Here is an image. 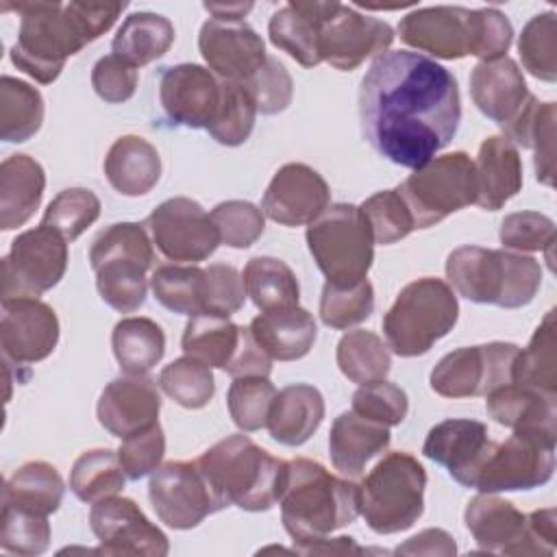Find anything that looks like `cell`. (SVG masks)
Segmentation results:
<instances>
[{
    "label": "cell",
    "mask_w": 557,
    "mask_h": 557,
    "mask_svg": "<svg viewBox=\"0 0 557 557\" xmlns=\"http://www.w3.org/2000/svg\"><path fill=\"white\" fill-rule=\"evenodd\" d=\"M359 117L363 137L383 159L416 170L459 128L457 78L420 52L387 50L361 78Z\"/></svg>",
    "instance_id": "obj_1"
},
{
    "label": "cell",
    "mask_w": 557,
    "mask_h": 557,
    "mask_svg": "<svg viewBox=\"0 0 557 557\" xmlns=\"http://www.w3.org/2000/svg\"><path fill=\"white\" fill-rule=\"evenodd\" d=\"M20 13L17 41L11 46V61L17 70L41 85L59 78L65 61L87 44L104 35L124 2H17L7 4Z\"/></svg>",
    "instance_id": "obj_2"
},
{
    "label": "cell",
    "mask_w": 557,
    "mask_h": 557,
    "mask_svg": "<svg viewBox=\"0 0 557 557\" xmlns=\"http://www.w3.org/2000/svg\"><path fill=\"white\" fill-rule=\"evenodd\" d=\"M278 503L283 527L294 544L324 537L359 516L357 485L307 457L287 461V479Z\"/></svg>",
    "instance_id": "obj_3"
},
{
    "label": "cell",
    "mask_w": 557,
    "mask_h": 557,
    "mask_svg": "<svg viewBox=\"0 0 557 557\" xmlns=\"http://www.w3.org/2000/svg\"><path fill=\"white\" fill-rule=\"evenodd\" d=\"M196 461L226 507L235 505L244 511L272 509L287 479V461L272 457L242 433L215 442Z\"/></svg>",
    "instance_id": "obj_4"
},
{
    "label": "cell",
    "mask_w": 557,
    "mask_h": 557,
    "mask_svg": "<svg viewBox=\"0 0 557 557\" xmlns=\"http://www.w3.org/2000/svg\"><path fill=\"white\" fill-rule=\"evenodd\" d=\"M446 278L453 292L472 302L518 309L535 298L542 268L522 252L459 246L446 257Z\"/></svg>",
    "instance_id": "obj_5"
},
{
    "label": "cell",
    "mask_w": 557,
    "mask_h": 557,
    "mask_svg": "<svg viewBox=\"0 0 557 557\" xmlns=\"http://www.w3.org/2000/svg\"><path fill=\"white\" fill-rule=\"evenodd\" d=\"M152 239L139 222H115L100 231L89 248L100 298L120 313H133L146 302L154 250Z\"/></svg>",
    "instance_id": "obj_6"
},
{
    "label": "cell",
    "mask_w": 557,
    "mask_h": 557,
    "mask_svg": "<svg viewBox=\"0 0 557 557\" xmlns=\"http://www.w3.org/2000/svg\"><path fill=\"white\" fill-rule=\"evenodd\" d=\"M459 318L453 287L435 276L407 283L383 318L387 346L398 357H418L446 337Z\"/></svg>",
    "instance_id": "obj_7"
},
{
    "label": "cell",
    "mask_w": 557,
    "mask_h": 557,
    "mask_svg": "<svg viewBox=\"0 0 557 557\" xmlns=\"http://www.w3.org/2000/svg\"><path fill=\"white\" fill-rule=\"evenodd\" d=\"M426 470L403 450L385 455L357 485L359 516L379 535L407 531L424 511Z\"/></svg>",
    "instance_id": "obj_8"
},
{
    "label": "cell",
    "mask_w": 557,
    "mask_h": 557,
    "mask_svg": "<svg viewBox=\"0 0 557 557\" xmlns=\"http://www.w3.org/2000/svg\"><path fill=\"white\" fill-rule=\"evenodd\" d=\"M309 252L326 283L350 287L366 281L374 261V237L361 209L348 202L326 207L307 226Z\"/></svg>",
    "instance_id": "obj_9"
},
{
    "label": "cell",
    "mask_w": 557,
    "mask_h": 557,
    "mask_svg": "<svg viewBox=\"0 0 557 557\" xmlns=\"http://www.w3.org/2000/svg\"><path fill=\"white\" fill-rule=\"evenodd\" d=\"M396 191L416 228H429L450 213L476 202V172L468 152L455 150L416 168Z\"/></svg>",
    "instance_id": "obj_10"
},
{
    "label": "cell",
    "mask_w": 557,
    "mask_h": 557,
    "mask_svg": "<svg viewBox=\"0 0 557 557\" xmlns=\"http://www.w3.org/2000/svg\"><path fill=\"white\" fill-rule=\"evenodd\" d=\"M555 442L529 433H511L505 442L490 440L466 487L496 494L548 483L555 472Z\"/></svg>",
    "instance_id": "obj_11"
},
{
    "label": "cell",
    "mask_w": 557,
    "mask_h": 557,
    "mask_svg": "<svg viewBox=\"0 0 557 557\" xmlns=\"http://www.w3.org/2000/svg\"><path fill=\"white\" fill-rule=\"evenodd\" d=\"M183 352L235 376H268L270 355L255 342L250 329L228 318L198 313L185 324L181 337Z\"/></svg>",
    "instance_id": "obj_12"
},
{
    "label": "cell",
    "mask_w": 557,
    "mask_h": 557,
    "mask_svg": "<svg viewBox=\"0 0 557 557\" xmlns=\"http://www.w3.org/2000/svg\"><path fill=\"white\" fill-rule=\"evenodd\" d=\"M67 270V242L48 226L20 233L2 259V302L39 298Z\"/></svg>",
    "instance_id": "obj_13"
},
{
    "label": "cell",
    "mask_w": 557,
    "mask_h": 557,
    "mask_svg": "<svg viewBox=\"0 0 557 557\" xmlns=\"http://www.w3.org/2000/svg\"><path fill=\"white\" fill-rule=\"evenodd\" d=\"M520 348L511 342L463 346L444 355L431 370V389L444 398L487 396L513 381Z\"/></svg>",
    "instance_id": "obj_14"
},
{
    "label": "cell",
    "mask_w": 557,
    "mask_h": 557,
    "mask_svg": "<svg viewBox=\"0 0 557 557\" xmlns=\"http://www.w3.org/2000/svg\"><path fill=\"white\" fill-rule=\"evenodd\" d=\"M148 498L159 520L178 531L194 529L207 516L226 507L198 461L159 466L150 476Z\"/></svg>",
    "instance_id": "obj_15"
},
{
    "label": "cell",
    "mask_w": 557,
    "mask_h": 557,
    "mask_svg": "<svg viewBox=\"0 0 557 557\" xmlns=\"http://www.w3.org/2000/svg\"><path fill=\"white\" fill-rule=\"evenodd\" d=\"M144 226L157 250L178 263L205 261L222 244L211 213L185 196L163 200L146 218Z\"/></svg>",
    "instance_id": "obj_16"
},
{
    "label": "cell",
    "mask_w": 557,
    "mask_h": 557,
    "mask_svg": "<svg viewBox=\"0 0 557 557\" xmlns=\"http://www.w3.org/2000/svg\"><path fill=\"white\" fill-rule=\"evenodd\" d=\"M89 524L100 542L96 553L144 557H165L170 553L168 535L131 498L113 494L94 503Z\"/></svg>",
    "instance_id": "obj_17"
},
{
    "label": "cell",
    "mask_w": 557,
    "mask_h": 557,
    "mask_svg": "<svg viewBox=\"0 0 557 557\" xmlns=\"http://www.w3.org/2000/svg\"><path fill=\"white\" fill-rule=\"evenodd\" d=\"M463 522L479 548L487 553L553 555L531 531L529 516L492 492H481L466 505Z\"/></svg>",
    "instance_id": "obj_18"
},
{
    "label": "cell",
    "mask_w": 557,
    "mask_h": 557,
    "mask_svg": "<svg viewBox=\"0 0 557 557\" xmlns=\"http://www.w3.org/2000/svg\"><path fill=\"white\" fill-rule=\"evenodd\" d=\"M394 28L372 15L337 2L320 28V57L339 72L359 67L366 59L387 52Z\"/></svg>",
    "instance_id": "obj_19"
},
{
    "label": "cell",
    "mask_w": 557,
    "mask_h": 557,
    "mask_svg": "<svg viewBox=\"0 0 557 557\" xmlns=\"http://www.w3.org/2000/svg\"><path fill=\"white\" fill-rule=\"evenodd\" d=\"M59 344V318L39 298L2 302L0 348L7 363L24 368L44 361Z\"/></svg>",
    "instance_id": "obj_20"
},
{
    "label": "cell",
    "mask_w": 557,
    "mask_h": 557,
    "mask_svg": "<svg viewBox=\"0 0 557 557\" xmlns=\"http://www.w3.org/2000/svg\"><path fill=\"white\" fill-rule=\"evenodd\" d=\"M222 100V81L202 65L178 63L165 67L159 78V102L176 126L207 128Z\"/></svg>",
    "instance_id": "obj_21"
},
{
    "label": "cell",
    "mask_w": 557,
    "mask_h": 557,
    "mask_svg": "<svg viewBox=\"0 0 557 557\" xmlns=\"http://www.w3.org/2000/svg\"><path fill=\"white\" fill-rule=\"evenodd\" d=\"M331 200L324 176L307 163H285L278 168L263 191L261 211L276 224H311Z\"/></svg>",
    "instance_id": "obj_22"
},
{
    "label": "cell",
    "mask_w": 557,
    "mask_h": 557,
    "mask_svg": "<svg viewBox=\"0 0 557 557\" xmlns=\"http://www.w3.org/2000/svg\"><path fill=\"white\" fill-rule=\"evenodd\" d=\"M198 50L220 81L246 83L268 59L261 35L246 22L207 20L200 26Z\"/></svg>",
    "instance_id": "obj_23"
},
{
    "label": "cell",
    "mask_w": 557,
    "mask_h": 557,
    "mask_svg": "<svg viewBox=\"0 0 557 557\" xmlns=\"http://www.w3.org/2000/svg\"><path fill=\"white\" fill-rule=\"evenodd\" d=\"M159 387L146 374H124L113 379L104 385L96 405V416L102 429L120 440L159 424Z\"/></svg>",
    "instance_id": "obj_24"
},
{
    "label": "cell",
    "mask_w": 557,
    "mask_h": 557,
    "mask_svg": "<svg viewBox=\"0 0 557 557\" xmlns=\"http://www.w3.org/2000/svg\"><path fill=\"white\" fill-rule=\"evenodd\" d=\"M468 17L463 7H424L398 22V35L416 50L455 61L468 57Z\"/></svg>",
    "instance_id": "obj_25"
},
{
    "label": "cell",
    "mask_w": 557,
    "mask_h": 557,
    "mask_svg": "<svg viewBox=\"0 0 557 557\" xmlns=\"http://www.w3.org/2000/svg\"><path fill=\"white\" fill-rule=\"evenodd\" d=\"M337 2L318 0H292L268 22L270 41L287 52L302 67H315L322 63L320 57V28L324 20L335 11Z\"/></svg>",
    "instance_id": "obj_26"
},
{
    "label": "cell",
    "mask_w": 557,
    "mask_h": 557,
    "mask_svg": "<svg viewBox=\"0 0 557 557\" xmlns=\"http://www.w3.org/2000/svg\"><path fill=\"white\" fill-rule=\"evenodd\" d=\"M487 444L490 435L483 422L448 418L431 426L422 453L426 459L444 466L459 485H466Z\"/></svg>",
    "instance_id": "obj_27"
},
{
    "label": "cell",
    "mask_w": 557,
    "mask_h": 557,
    "mask_svg": "<svg viewBox=\"0 0 557 557\" xmlns=\"http://www.w3.org/2000/svg\"><path fill=\"white\" fill-rule=\"evenodd\" d=\"M487 416L513 433L557 440V396L516 383L496 387L485 396Z\"/></svg>",
    "instance_id": "obj_28"
},
{
    "label": "cell",
    "mask_w": 557,
    "mask_h": 557,
    "mask_svg": "<svg viewBox=\"0 0 557 557\" xmlns=\"http://www.w3.org/2000/svg\"><path fill=\"white\" fill-rule=\"evenodd\" d=\"M470 96L476 109L496 124L509 122L529 98L522 70L507 54L479 61L470 74Z\"/></svg>",
    "instance_id": "obj_29"
},
{
    "label": "cell",
    "mask_w": 557,
    "mask_h": 557,
    "mask_svg": "<svg viewBox=\"0 0 557 557\" xmlns=\"http://www.w3.org/2000/svg\"><path fill=\"white\" fill-rule=\"evenodd\" d=\"M476 205L498 211L522 189V159L518 148L503 135H492L479 146L474 161Z\"/></svg>",
    "instance_id": "obj_30"
},
{
    "label": "cell",
    "mask_w": 557,
    "mask_h": 557,
    "mask_svg": "<svg viewBox=\"0 0 557 557\" xmlns=\"http://www.w3.org/2000/svg\"><path fill=\"white\" fill-rule=\"evenodd\" d=\"M392 442L389 426L368 420L359 413H339L329 433V455L337 472L359 476L370 459L381 455Z\"/></svg>",
    "instance_id": "obj_31"
},
{
    "label": "cell",
    "mask_w": 557,
    "mask_h": 557,
    "mask_svg": "<svg viewBox=\"0 0 557 557\" xmlns=\"http://www.w3.org/2000/svg\"><path fill=\"white\" fill-rule=\"evenodd\" d=\"M324 420V398L318 387L309 383H294L276 392L268 431L274 442L283 446L305 444Z\"/></svg>",
    "instance_id": "obj_32"
},
{
    "label": "cell",
    "mask_w": 557,
    "mask_h": 557,
    "mask_svg": "<svg viewBox=\"0 0 557 557\" xmlns=\"http://www.w3.org/2000/svg\"><path fill=\"white\" fill-rule=\"evenodd\" d=\"M46 189V172L28 154H11L0 165V228L26 224L39 209Z\"/></svg>",
    "instance_id": "obj_33"
},
{
    "label": "cell",
    "mask_w": 557,
    "mask_h": 557,
    "mask_svg": "<svg viewBox=\"0 0 557 557\" xmlns=\"http://www.w3.org/2000/svg\"><path fill=\"white\" fill-rule=\"evenodd\" d=\"M250 333L255 342L278 361L302 359L318 337V326L313 315L302 307H289L278 311H265L250 322Z\"/></svg>",
    "instance_id": "obj_34"
},
{
    "label": "cell",
    "mask_w": 557,
    "mask_h": 557,
    "mask_svg": "<svg viewBox=\"0 0 557 557\" xmlns=\"http://www.w3.org/2000/svg\"><path fill=\"white\" fill-rule=\"evenodd\" d=\"M104 176L122 196H144L161 178L157 148L139 135L117 137L104 157Z\"/></svg>",
    "instance_id": "obj_35"
},
{
    "label": "cell",
    "mask_w": 557,
    "mask_h": 557,
    "mask_svg": "<svg viewBox=\"0 0 557 557\" xmlns=\"http://www.w3.org/2000/svg\"><path fill=\"white\" fill-rule=\"evenodd\" d=\"M555 102H540L533 94L524 100L520 111L505 122L503 137L513 146L531 148L535 152V176L544 185H553L555 174Z\"/></svg>",
    "instance_id": "obj_36"
},
{
    "label": "cell",
    "mask_w": 557,
    "mask_h": 557,
    "mask_svg": "<svg viewBox=\"0 0 557 557\" xmlns=\"http://www.w3.org/2000/svg\"><path fill=\"white\" fill-rule=\"evenodd\" d=\"M174 26L165 15L139 11L131 13L117 28L111 48L135 67L161 59L174 44Z\"/></svg>",
    "instance_id": "obj_37"
},
{
    "label": "cell",
    "mask_w": 557,
    "mask_h": 557,
    "mask_svg": "<svg viewBox=\"0 0 557 557\" xmlns=\"http://www.w3.org/2000/svg\"><path fill=\"white\" fill-rule=\"evenodd\" d=\"M111 348L124 374H148L165 355V333L150 318H122L113 326Z\"/></svg>",
    "instance_id": "obj_38"
},
{
    "label": "cell",
    "mask_w": 557,
    "mask_h": 557,
    "mask_svg": "<svg viewBox=\"0 0 557 557\" xmlns=\"http://www.w3.org/2000/svg\"><path fill=\"white\" fill-rule=\"evenodd\" d=\"M65 483L59 470L48 461H28L20 466L4 483L2 503L50 516L63 500Z\"/></svg>",
    "instance_id": "obj_39"
},
{
    "label": "cell",
    "mask_w": 557,
    "mask_h": 557,
    "mask_svg": "<svg viewBox=\"0 0 557 557\" xmlns=\"http://www.w3.org/2000/svg\"><path fill=\"white\" fill-rule=\"evenodd\" d=\"M246 296L261 313L298 305L300 285L294 270L276 257H252L244 268Z\"/></svg>",
    "instance_id": "obj_40"
},
{
    "label": "cell",
    "mask_w": 557,
    "mask_h": 557,
    "mask_svg": "<svg viewBox=\"0 0 557 557\" xmlns=\"http://www.w3.org/2000/svg\"><path fill=\"white\" fill-rule=\"evenodd\" d=\"M335 359L342 374L357 385H372L385 381L392 370V355L387 342L366 329L348 331L337 342Z\"/></svg>",
    "instance_id": "obj_41"
},
{
    "label": "cell",
    "mask_w": 557,
    "mask_h": 557,
    "mask_svg": "<svg viewBox=\"0 0 557 557\" xmlns=\"http://www.w3.org/2000/svg\"><path fill=\"white\" fill-rule=\"evenodd\" d=\"M555 309L535 329L529 346L518 352L513 363L516 385L557 396V355H555Z\"/></svg>",
    "instance_id": "obj_42"
},
{
    "label": "cell",
    "mask_w": 557,
    "mask_h": 557,
    "mask_svg": "<svg viewBox=\"0 0 557 557\" xmlns=\"http://www.w3.org/2000/svg\"><path fill=\"white\" fill-rule=\"evenodd\" d=\"M44 122L41 94L13 76L0 78V137L9 144L30 139Z\"/></svg>",
    "instance_id": "obj_43"
},
{
    "label": "cell",
    "mask_w": 557,
    "mask_h": 557,
    "mask_svg": "<svg viewBox=\"0 0 557 557\" xmlns=\"http://www.w3.org/2000/svg\"><path fill=\"white\" fill-rule=\"evenodd\" d=\"M117 453L111 448H91L76 457L70 472V490L83 503H98L122 492L126 483Z\"/></svg>",
    "instance_id": "obj_44"
},
{
    "label": "cell",
    "mask_w": 557,
    "mask_h": 557,
    "mask_svg": "<svg viewBox=\"0 0 557 557\" xmlns=\"http://www.w3.org/2000/svg\"><path fill=\"white\" fill-rule=\"evenodd\" d=\"M154 298L181 315L202 313V268L196 263H165L150 276Z\"/></svg>",
    "instance_id": "obj_45"
},
{
    "label": "cell",
    "mask_w": 557,
    "mask_h": 557,
    "mask_svg": "<svg viewBox=\"0 0 557 557\" xmlns=\"http://www.w3.org/2000/svg\"><path fill=\"white\" fill-rule=\"evenodd\" d=\"M159 387L185 409H202L215 394L211 366L196 357H178L159 374Z\"/></svg>",
    "instance_id": "obj_46"
},
{
    "label": "cell",
    "mask_w": 557,
    "mask_h": 557,
    "mask_svg": "<svg viewBox=\"0 0 557 557\" xmlns=\"http://www.w3.org/2000/svg\"><path fill=\"white\" fill-rule=\"evenodd\" d=\"M257 107L244 83L222 81V100L207 133L222 146H242L255 128Z\"/></svg>",
    "instance_id": "obj_47"
},
{
    "label": "cell",
    "mask_w": 557,
    "mask_h": 557,
    "mask_svg": "<svg viewBox=\"0 0 557 557\" xmlns=\"http://www.w3.org/2000/svg\"><path fill=\"white\" fill-rule=\"evenodd\" d=\"M555 11L533 15L518 39V52L524 70L546 83L557 78V20Z\"/></svg>",
    "instance_id": "obj_48"
},
{
    "label": "cell",
    "mask_w": 557,
    "mask_h": 557,
    "mask_svg": "<svg viewBox=\"0 0 557 557\" xmlns=\"http://www.w3.org/2000/svg\"><path fill=\"white\" fill-rule=\"evenodd\" d=\"M100 215V200L87 187L59 191L46 207L41 226L57 231L65 242L78 239Z\"/></svg>",
    "instance_id": "obj_49"
},
{
    "label": "cell",
    "mask_w": 557,
    "mask_h": 557,
    "mask_svg": "<svg viewBox=\"0 0 557 557\" xmlns=\"http://www.w3.org/2000/svg\"><path fill=\"white\" fill-rule=\"evenodd\" d=\"M276 396V387L268 376H235L226 405L237 429L252 433L268 424V416Z\"/></svg>",
    "instance_id": "obj_50"
},
{
    "label": "cell",
    "mask_w": 557,
    "mask_h": 557,
    "mask_svg": "<svg viewBox=\"0 0 557 557\" xmlns=\"http://www.w3.org/2000/svg\"><path fill=\"white\" fill-rule=\"evenodd\" d=\"M374 309V287L366 278L350 287H337L324 283L320 296V320L337 331L361 324L372 315Z\"/></svg>",
    "instance_id": "obj_51"
},
{
    "label": "cell",
    "mask_w": 557,
    "mask_h": 557,
    "mask_svg": "<svg viewBox=\"0 0 557 557\" xmlns=\"http://www.w3.org/2000/svg\"><path fill=\"white\" fill-rule=\"evenodd\" d=\"M0 546L7 553L24 555V557H35L46 553L50 546L48 516L33 513V511L2 503Z\"/></svg>",
    "instance_id": "obj_52"
},
{
    "label": "cell",
    "mask_w": 557,
    "mask_h": 557,
    "mask_svg": "<svg viewBox=\"0 0 557 557\" xmlns=\"http://www.w3.org/2000/svg\"><path fill=\"white\" fill-rule=\"evenodd\" d=\"M361 213L368 220L374 244L389 246L405 239L416 226L413 218L396 189H383L361 202Z\"/></svg>",
    "instance_id": "obj_53"
},
{
    "label": "cell",
    "mask_w": 557,
    "mask_h": 557,
    "mask_svg": "<svg viewBox=\"0 0 557 557\" xmlns=\"http://www.w3.org/2000/svg\"><path fill=\"white\" fill-rule=\"evenodd\" d=\"M513 41V26L507 15L494 7L474 9L468 17V54L481 61L505 57Z\"/></svg>",
    "instance_id": "obj_54"
},
{
    "label": "cell",
    "mask_w": 557,
    "mask_h": 557,
    "mask_svg": "<svg viewBox=\"0 0 557 557\" xmlns=\"http://www.w3.org/2000/svg\"><path fill=\"white\" fill-rule=\"evenodd\" d=\"M211 220L218 226L220 242L231 248L252 246L265 228L263 211L248 200H224L215 205Z\"/></svg>",
    "instance_id": "obj_55"
},
{
    "label": "cell",
    "mask_w": 557,
    "mask_h": 557,
    "mask_svg": "<svg viewBox=\"0 0 557 557\" xmlns=\"http://www.w3.org/2000/svg\"><path fill=\"white\" fill-rule=\"evenodd\" d=\"M498 237L505 248L520 252L544 250L548 255V265L553 270L550 250L555 244V222L540 211H516L505 215L500 222Z\"/></svg>",
    "instance_id": "obj_56"
},
{
    "label": "cell",
    "mask_w": 557,
    "mask_h": 557,
    "mask_svg": "<svg viewBox=\"0 0 557 557\" xmlns=\"http://www.w3.org/2000/svg\"><path fill=\"white\" fill-rule=\"evenodd\" d=\"M246 287L242 274L226 263L202 268V313L231 318L244 307Z\"/></svg>",
    "instance_id": "obj_57"
},
{
    "label": "cell",
    "mask_w": 557,
    "mask_h": 557,
    "mask_svg": "<svg viewBox=\"0 0 557 557\" xmlns=\"http://www.w3.org/2000/svg\"><path fill=\"white\" fill-rule=\"evenodd\" d=\"M352 411L385 426H396L407 418L409 398L403 387L389 381L359 385L352 394Z\"/></svg>",
    "instance_id": "obj_58"
},
{
    "label": "cell",
    "mask_w": 557,
    "mask_h": 557,
    "mask_svg": "<svg viewBox=\"0 0 557 557\" xmlns=\"http://www.w3.org/2000/svg\"><path fill=\"white\" fill-rule=\"evenodd\" d=\"M244 87L250 91L257 113L263 115L285 111L294 96L292 76L285 65L274 57H268L265 63L244 83Z\"/></svg>",
    "instance_id": "obj_59"
},
{
    "label": "cell",
    "mask_w": 557,
    "mask_h": 557,
    "mask_svg": "<svg viewBox=\"0 0 557 557\" xmlns=\"http://www.w3.org/2000/svg\"><path fill=\"white\" fill-rule=\"evenodd\" d=\"M163 455H165V435L161 424H154L141 433H135L122 440V446L117 448L120 463L124 468V474L131 481H139L141 476L154 472L161 466Z\"/></svg>",
    "instance_id": "obj_60"
},
{
    "label": "cell",
    "mask_w": 557,
    "mask_h": 557,
    "mask_svg": "<svg viewBox=\"0 0 557 557\" xmlns=\"http://www.w3.org/2000/svg\"><path fill=\"white\" fill-rule=\"evenodd\" d=\"M91 87L104 102H126L137 89V67L117 54H107L91 70Z\"/></svg>",
    "instance_id": "obj_61"
},
{
    "label": "cell",
    "mask_w": 557,
    "mask_h": 557,
    "mask_svg": "<svg viewBox=\"0 0 557 557\" xmlns=\"http://www.w3.org/2000/svg\"><path fill=\"white\" fill-rule=\"evenodd\" d=\"M394 553L398 555H455L457 546L453 535L444 529H424L418 535L409 537Z\"/></svg>",
    "instance_id": "obj_62"
},
{
    "label": "cell",
    "mask_w": 557,
    "mask_h": 557,
    "mask_svg": "<svg viewBox=\"0 0 557 557\" xmlns=\"http://www.w3.org/2000/svg\"><path fill=\"white\" fill-rule=\"evenodd\" d=\"M294 553L298 555H359L363 548L348 535L339 537H318L309 542L294 544Z\"/></svg>",
    "instance_id": "obj_63"
},
{
    "label": "cell",
    "mask_w": 557,
    "mask_h": 557,
    "mask_svg": "<svg viewBox=\"0 0 557 557\" xmlns=\"http://www.w3.org/2000/svg\"><path fill=\"white\" fill-rule=\"evenodd\" d=\"M205 9L213 15V20L244 22V15L252 9V2H235V4H209V2H205Z\"/></svg>",
    "instance_id": "obj_64"
}]
</instances>
